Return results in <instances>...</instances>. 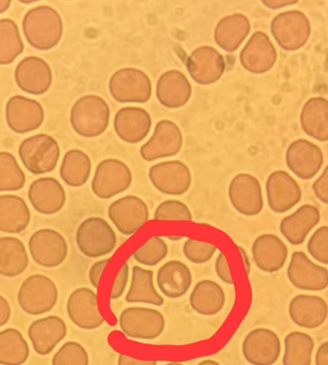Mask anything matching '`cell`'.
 Returning <instances> with one entry per match:
<instances>
[{
  "mask_svg": "<svg viewBox=\"0 0 328 365\" xmlns=\"http://www.w3.org/2000/svg\"><path fill=\"white\" fill-rule=\"evenodd\" d=\"M22 29L26 41L40 51H48L60 42L63 21L60 14L48 6L29 10L23 17Z\"/></svg>",
  "mask_w": 328,
  "mask_h": 365,
  "instance_id": "6da1fadb",
  "label": "cell"
},
{
  "mask_svg": "<svg viewBox=\"0 0 328 365\" xmlns=\"http://www.w3.org/2000/svg\"><path fill=\"white\" fill-rule=\"evenodd\" d=\"M110 117V109L104 99L97 96H85L73 106L70 123L79 135L91 138L105 132Z\"/></svg>",
  "mask_w": 328,
  "mask_h": 365,
  "instance_id": "7a4b0ae2",
  "label": "cell"
},
{
  "mask_svg": "<svg viewBox=\"0 0 328 365\" xmlns=\"http://www.w3.org/2000/svg\"><path fill=\"white\" fill-rule=\"evenodd\" d=\"M58 142L47 134H38L21 142L18 155L24 168L33 175L53 172L60 158Z\"/></svg>",
  "mask_w": 328,
  "mask_h": 365,
  "instance_id": "3957f363",
  "label": "cell"
},
{
  "mask_svg": "<svg viewBox=\"0 0 328 365\" xmlns=\"http://www.w3.org/2000/svg\"><path fill=\"white\" fill-rule=\"evenodd\" d=\"M117 236L110 224L100 217H89L79 225L76 245L86 257L97 259L111 254L117 245Z\"/></svg>",
  "mask_w": 328,
  "mask_h": 365,
  "instance_id": "277c9868",
  "label": "cell"
},
{
  "mask_svg": "<svg viewBox=\"0 0 328 365\" xmlns=\"http://www.w3.org/2000/svg\"><path fill=\"white\" fill-rule=\"evenodd\" d=\"M58 299V290L55 284L42 274H35L26 279L17 295L21 309L32 316H40L51 312Z\"/></svg>",
  "mask_w": 328,
  "mask_h": 365,
  "instance_id": "5b68a950",
  "label": "cell"
},
{
  "mask_svg": "<svg viewBox=\"0 0 328 365\" xmlns=\"http://www.w3.org/2000/svg\"><path fill=\"white\" fill-rule=\"evenodd\" d=\"M112 97L120 103H145L150 100L152 84L150 78L143 71L125 68L116 71L109 81Z\"/></svg>",
  "mask_w": 328,
  "mask_h": 365,
  "instance_id": "8992f818",
  "label": "cell"
},
{
  "mask_svg": "<svg viewBox=\"0 0 328 365\" xmlns=\"http://www.w3.org/2000/svg\"><path fill=\"white\" fill-rule=\"evenodd\" d=\"M119 326L130 339L152 341L164 332L166 321L164 316L156 309L134 307L122 312Z\"/></svg>",
  "mask_w": 328,
  "mask_h": 365,
  "instance_id": "52a82bcc",
  "label": "cell"
},
{
  "mask_svg": "<svg viewBox=\"0 0 328 365\" xmlns=\"http://www.w3.org/2000/svg\"><path fill=\"white\" fill-rule=\"evenodd\" d=\"M132 179V171L125 163L107 159L100 163L96 168L92 190L98 198L111 199L128 190Z\"/></svg>",
  "mask_w": 328,
  "mask_h": 365,
  "instance_id": "ba28073f",
  "label": "cell"
},
{
  "mask_svg": "<svg viewBox=\"0 0 328 365\" xmlns=\"http://www.w3.org/2000/svg\"><path fill=\"white\" fill-rule=\"evenodd\" d=\"M28 248L34 262L45 268L60 266L68 255V245L65 237L50 228L35 232L28 239Z\"/></svg>",
  "mask_w": 328,
  "mask_h": 365,
  "instance_id": "9c48e42d",
  "label": "cell"
},
{
  "mask_svg": "<svg viewBox=\"0 0 328 365\" xmlns=\"http://www.w3.org/2000/svg\"><path fill=\"white\" fill-rule=\"evenodd\" d=\"M271 32L279 46L285 51L300 49L308 41L311 24L302 11H290L278 14L272 21Z\"/></svg>",
  "mask_w": 328,
  "mask_h": 365,
  "instance_id": "30bf717a",
  "label": "cell"
},
{
  "mask_svg": "<svg viewBox=\"0 0 328 365\" xmlns=\"http://www.w3.org/2000/svg\"><path fill=\"white\" fill-rule=\"evenodd\" d=\"M107 215L119 232L132 236L148 222L150 212L140 197L127 195L112 202L108 207Z\"/></svg>",
  "mask_w": 328,
  "mask_h": 365,
  "instance_id": "8fae6325",
  "label": "cell"
},
{
  "mask_svg": "<svg viewBox=\"0 0 328 365\" xmlns=\"http://www.w3.org/2000/svg\"><path fill=\"white\" fill-rule=\"evenodd\" d=\"M152 185L159 192L169 196L185 195L192 185V174L184 163L171 160L153 165L148 173Z\"/></svg>",
  "mask_w": 328,
  "mask_h": 365,
  "instance_id": "7c38bea8",
  "label": "cell"
},
{
  "mask_svg": "<svg viewBox=\"0 0 328 365\" xmlns=\"http://www.w3.org/2000/svg\"><path fill=\"white\" fill-rule=\"evenodd\" d=\"M228 197L233 208L240 215L255 217L263 208V197L259 180L248 173L233 178L228 187Z\"/></svg>",
  "mask_w": 328,
  "mask_h": 365,
  "instance_id": "4fadbf2b",
  "label": "cell"
},
{
  "mask_svg": "<svg viewBox=\"0 0 328 365\" xmlns=\"http://www.w3.org/2000/svg\"><path fill=\"white\" fill-rule=\"evenodd\" d=\"M184 144L182 132L169 120H162L157 125L153 136L140 148V156L147 162L175 156Z\"/></svg>",
  "mask_w": 328,
  "mask_h": 365,
  "instance_id": "5bb4252c",
  "label": "cell"
},
{
  "mask_svg": "<svg viewBox=\"0 0 328 365\" xmlns=\"http://www.w3.org/2000/svg\"><path fill=\"white\" fill-rule=\"evenodd\" d=\"M67 311L73 324L85 330H94L105 323L98 295L87 287L78 288L70 294Z\"/></svg>",
  "mask_w": 328,
  "mask_h": 365,
  "instance_id": "9a60e30c",
  "label": "cell"
},
{
  "mask_svg": "<svg viewBox=\"0 0 328 365\" xmlns=\"http://www.w3.org/2000/svg\"><path fill=\"white\" fill-rule=\"evenodd\" d=\"M287 275L295 288L320 292L328 286V270L313 262L303 252H295L289 263Z\"/></svg>",
  "mask_w": 328,
  "mask_h": 365,
  "instance_id": "2e32d148",
  "label": "cell"
},
{
  "mask_svg": "<svg viewBox=\"0 0 328 365\" xmlns=\"http://www.w3.org/2000/svg\"><path fill=\"white\" fill-rule=\"evenodd\" d=\"M265 192L268 206L277 215L290 210L302 197L300 185L284 170L275 171L268 177Z\"/></svg>",
  "mask_w": 328,
  "mask_h": 365,
  "instance_id": "e0dca14e",
  "label": "cell"
},
{
  "mask_svg": "<svg viewBox=\"0 0 328 365\" xmlns=\"http://www.w3.org/2000/svg\"><path fill=\"white\" fill-rule=\"evenodd\" d=\"M282 351L278 334L270 329L258 328L250 331L243 344V353L253 365H274Z\"/></svg>",
  "mask_w": 328,
  "mask_h": 365,
  "instance_id": "ac0fdd59",
  "label": "cell"
},
{
  "mask_svg": "<svg viewBox=\"0 0 328 365\" xmlns=\"http://www.w3.org/2000/svg\"><path fill=\"white\" fill-rule=\"evenodd\" d=\"M286 164L298 178H314L322 169L324 156L321 148L313 143L300 139L292 143L286 152Z\"/></svg>",
  "mask_w": 328,
  "mask_h": 365,
  "instance_id": "d6986e66",
  "label": "cell"
},
{
  "mask_svg": "<svg viewBox=\"0 0 328 365\" xmlns=\"http://www.w3.org/2000/svg\"><path fill=\"white\" fill-rule=\"evenodd\" d=\"M44 118L42 105L35 100L16 96L6 104V123L16 133L25 134L36 130L43 125Z\"/></svg>",
  "mask_w": 328,
  "mask_h": 365,
  "instance_id": "ffe728a7",
  "label": "cell"
},
{
  "mask_svg": "<svg viewBox=\"0 0 328 365\" xmlns=\"http://www.w3.org/2000/svg\"><path fill=\"white\" fill-rule=\"evenodd\" d=\"M15 80L24 93L42 96L47 93L51 86L52 70L43 58L36 56H28L16 66Z\"/></svg>",
  "mask_w": 328,
  "mask_h": 365,
  "instance_id": "44dd1931",
  "label": "cell"
},
{
  "mask_svg": "<svg viewBox=\"0 0 328 365\" xmlns=\"http://www.w3.org/2000/svg\"><path fill=\"white\" fill-rule=\"evenodd\" d=\"M28 199L39 214L51 216L63 209L67 195L61 182L57 179L43 177L35 180L29 186Z\"/></svg>",
  "mask_w": 328,
  "mask_h": 365,
  "instance_id": "7402d4cb",
  "label": "cell"
},
{
  "mask_svg": "<svg viewBox=\"0 0 328 365\" xmlns=\"http://www.w3.org/2000/svg\"><path fill=\"white\" fill-rule=\"evenodd\" d=\"M187 70L191 78L201 85H210L218 81L226 71V62L222 54L211 46H201L189 56Z\"/></svg>",
  "mask_w": 328,
  "mask_h": 365,
  "instance_id": "603a6c76",
  "label": "cell"
},
{
  "mask_svg": "<svg viewBox=\"0 0 328 365\" xmlns=\"http://www.w3.org/2000/svg\"><path fill=\"white\" fill-rule=\"evenodd\" d=\"M68 334L65 321L58 316H48L34 321L28 329V337L35 351L41 356L51 354Z\"/></svg>",
  "mask_w": 328,
  "mask_h": 365,
  "instance_id": "cb8c5ba5",
  "label": "cell"
},
{
  "mask_svg": "<svg viewBox=\"0 0 328 365\" xmlns=\"http://www.w3.org/2000/svg\"><path fill=\"white\" fill-rule=\"evenodd\" d=\"M277 53L268 36L255 33L240 53V62L245 69L254 74L270 71L275 65Z\"/></svg>",
  "mask_w": 328,
  "mask_h": 365,
  "instance_id": "d4e9b609",
  "label": "cell"
},
{
  "mask_svg": "<svg viewBox=\"0 0 328 365\" xmlns=\"http://www.w3.org/2000/svg\"><path fill=\"white\" fill-rule=\"evenodd\" d=\"M152 125L150 114L141 108H123L117 112L114 118L116 134L130 144L142 141L150 132Z\"/></svg>",
  "mask_w": 328,
  "mask_h": 365,
  "instance_id": "484cf974",
  "label": "cell"
},
{
  "mask_svg": "<svg viewBox=\"0 0 328 365\" xmlns=\"http://www.w3.org/2000/svg\"><path fill=\"white\" fill-rule=\"evenodd\" d=\"M252 254L256 266L265 272H277L286 263L288 249L274 234H263L253 243Z\"/></svg>",
  "mask_w": 328,
  "mask_h": 365,
  "instance_id": "4316f807",
  "label": "cell"
},
{
  "mask_svg": "<svg viewBox=\"0 0 328 365\" xmlns=\"http://www.w3.org/2000/svg\"><path fill=\"white\" fill-rule=\"evenodd\" d=\"M289 315L298 327L316 329L327 319V302L319 296L298 294L289 304Z\"/></svg>",
  "mask_w": 328,
  "mask_h": 365,
  "instance_id": "83f0119b",
  "label": "cell"
},
{
  "mask_svg": "<svg viewBox=\"0 0 328 365\" xmlns=\"http://www.w3.org/2000/svg\"><path fill=\"white\" fill-rule=\"evenodd\" d=\"M320 219L319 209L306 204L285 217L280 223V230L291 245L300 246L303 245L311 231L319 223Z\"/></svg>",
  "mask_w": 328,
  "mask_h": 365,
  "instance_id": "f1b7e54d",
  "label": "cell"
},
{
  "mask_svg": "<svg viewBox=\"0 0 328 365\" xmlns=\"http://www.w3.org/2000/svg\"><path fill=\"white\" fill-rule=\"evenodd\" d=\"M192 282L190 268L181 261H169L157 272L158 287L165 297L170 299L184 296L191 288Z\"/></svg>",
  "mask_w": 328,
  "mask_h": 365,
  "instance_id": "f546056e",
  "label": "cell"
},
{
  "mask_svg": "<svg viewBox=\"0 0 328 365\" xmlns=\"http://www.w3.org/2000/svg\"><path fill=\"white\" fill-rule=\"evenodd\" d=\"M191 95V84L181 71H169L162 75L157 82V98L168 108L183 107L189 101Z\"/></svg>",
  "mask_w": 328,
  "mask_h": 365,
  "instance_id": "4dcf8cb0",
  "label": "cell"
},
{
  "mask_svg": "<svg viewBox=\"0 0 328 365\" xmlns=\"http://www.w3.org/2000/svg\"><path fill=\"white\" fill-rule=\"evenodd\" d=\"M31 222V210L22 197L14 195L0 197V230L3 232L21 233Z\"/></svg>",
  "mask_w": 328,
  "mask_h": 365,
  "instance_id": "1f68e13d",
  "label": "cell"
},
{
  "mask_svg": "<svg viewBox=\"0 0 328 365\" xmlns=\"http://www.w3.org/2000/svg\"><path fill=\"white\" fill-rule=\"evenodd\" d=\"M189 301L192 309L197 314L211 317L219 314L223 309L226 294L218 283L206 279L196 284Z\"/></svg>",
  "mask_w": 328,
  "mask_h": 365,
  "instance_id": "d6a6232c",
  "label": "cell"
},
{
  "mask_svg": "<svg viewBox=\"0 0 328 365\" xmlns=\"http://www.w3.org/2000/svg\"><path fill=\"white\" fill-rule=\"evenodd\" d=\"M251 29L249 19L235 14L222 19L215 29L216 43L227 52L236 51L248 36Z\"/></svg>",
  "mask_w": 328,
  "mask_h": 365,
  "instance_id": "836d02e7",
  "label": "cell"
},
{
  "mask_svg": "<svg viewBox=\"0 0 328 365\" xmlns=\"http://www.w3.org/2000/svg\"><path fill=\"white\" fill-rule=\"evenodd\" d=\"M29 259L23 242L15 237L0 239V274L6 278H15L27 269Z\"/></svg>",
  "mask_w": 328,
  "mask_h": 365,
  "instance_id": "e575fe53",
  "label": "cell"
},
{
  "mask_svg": "<svg viewBox=\"0 0 328 365\" xmlns=\"http://www.w3.org/2000/svg\"><path fill=\"white\" fill-rule=\"evenodd\" d=\"M154 276L152 270L134 266L126 301L128 303H144L155 307H162L164 299L155 287Z\"/></svg>",
  "mask_w": 328,
  "mask_h": 365,
  "instance_id": "d590c367",
  "label": "cell"
},
{
  "mask_svg": "<svg viewBox=\"0 0 328 365\" xmlns=\"http://www.w3.org/2000/svg\"><path fill=\"white\" fill-rule=\"evenodd\" d=\"M92 165L90 158L80 149H71L65 155L59 174L66 185L78 188L90 178Z\"/></svg>",
  "mask_w": 328,
  "mask_h": 365,
  "instance_id": "8d00e7d4",
  "label": "cell"
},
{
  "mask_svg": "<svg viewBox=\"0 0 328 365\" xmlns=\"http://www.w3.org/2000/svg\"><path fill=\"white\" fill-rule=\"evenodd\" d=\"M327 109L328 103L325 98H313L305 103L301 114V123L305 132L320 142L328 139Z\"/></svg>",
  "mask_w": 328,
  "mask_h": 365,
  "instance_id": "74e56055",
  "label": "cell"
},
{
  "mask_svg": "<svg viewBox=\"0 0 328 365\" xmlns=\"http://www.w3.org/2000/svg\"><path fill=\"white\" fill-rule=\"evenodd\" d=\"M29 354L28 344L20 331L7 328L0 332V363L2 365H23Z\"/></svg>",
  "mask_w": 328,
  "mask_h": 365,
  "instance_id": "f35d334b",
  "label": "cell"
},
{
  "mask_svg": "<svg viewBox=\"0 0 328 365\" xmlns=\"http://www.w3.org/2000/svg\"><path fill=\"white\" fill-rule=\"evenodd\" d=\"M283 365H311L314 341L310 334L292 331L285 338Z\"/></svg>",
  "mask_w": 328,
  "mask_h": 365,
  "instance_id": "ab89813d",
  "label": "cell"
},
{
  "mask_svg": "<svg viewBox=\"0 0 328 365\" xmlns=\"http://www.w3.org/2000/svg\"><path fill=\"white\" fill-rule=\"evenodd\" d=\"M0 36H1L0 63L2 66H8L23 53V43L18 26L10 19H3L0 21Z\"/></svg>",
  "mask_w": 328,
  "mask_h": 365,
  "instance_id": "60d3db41",
  "label": "cell"
},
{
  "mask_svg": "<svg viewBox=\"0 0 328 365\" xmlns=\"http://www.w3.org/2000/svg\"><path fill=\"white\" fill-rule=\"evenodd\" d=\"M26 175L16 158L9 152L0 153V190L16 192L23 188Z\"/></svg>",
  "mask_w": 328,
  "mask_h": 365,
  "instance_id": "b9f144b4",
  "label": "cell"
},
{
  "mask_svg": "<svg viewBox=\"0 0 328 365\" xmlns=\"http://www.w3.org/2000/svg\"><path fill=\"white\" fill-rule=\"evenodd\" d=\"M168 252L166 242L162 237L154 236L134 253L133 257L142 265L155 267L166 257Z\"/></svg>",
  "mask_w": 328,
  "mask_h": 365,
  "instance_id": "7bdbcfd3",
  "label": "cell"
},
{
  "mask_svg": "<svg viewBox=\"0 0 328 365\" xmlns=\"http://www.w3.org/2000/svg\"><path fill=\"white\" fill-rule=\"evenodd\" d=\"M154 219L161 222H191L193 216L191 210L184 202L168 200L157 207Z\"/></svg>",
  "mask_w": 328,
  "mask_h": 365,
  "instance_id": "ee69618b",
  "label": "cell"
},
{
  "mask_svg": "<svg viewBox=\"0 0 328 365\" xmlns=\"http://www.w3.org/2000/svg\"><path fill=\"white\" fill-rule=\"evenodd\" d=\"M52 365H89L86 349L79 343L68 341L53 355Z\"/></svg>",
  "mask_w": 328,
  "mask_h": 365,
  "instance_id": "f6af8a7d",
  "label": "cell"
},
{
  "mask_svg": "<svg viewBox=\"0 0 328 365\" xmlns=\"http://www.w3.org/2000/svg\"><path fill=\"white\" fill-rule=\"evenodd\" d=\"M184 254L186 259L194 264H205L210 262L217 251L212 243L188 239L184 245Z\"/></svg>",
  "mask_w": 328,
  "mask_h": 365,
  "instance_id": "bcb514c9",
  "label": "cell"
},
{
  "mask_svg": "<svg viewBox=\"0 0 328 365\" xmlns=\"http://www.w3.org/2000/svg\"><path fill=\"white\" fill-rule=\"evenodd\" d=\"M328 227L326 225L319 227L310 237L307 242L309 254L317 262L328 264Z\"/></svg>",
  "mask_w": 328,
  "mask_h": 365,
  "instance_id": "7dc6e473",
  "label": "cell"
},
{
  "mask_svg": "<svg viewBox=\"0 0 328 365\" xmlns=\"http://www.w3.org/2000/svg\"><path fill=\"white\" fill-rule=\"evenodd\" d=\"M129 277V265L128 263H125L115 279L110 292L111 299H117L123 296L128 284Z\"/></svg>",
  "mask_w": 328,
  "mask_h": 365,
  "instance_id": "c3c4849f",
  "label": "cell"
},
{
  "mask_svg": "<svg viewBox=\"0 0 328 365\" xmlns=\"http://www.w3.org/2000/svg\"><path fill=\"white\" fill-rule=\"evenodd\" d=\"M215 269L218 278L226 284L233 285L234 281L226 256L221 252L215 263Z\"/></svg>",
  "mask_w": 328,
  "mask_h": 365,
  "instance_id": "681fc988",
  "label": "cell"
},
{
  "mask_svg": "<svg viewBox=\"0 0 328 365\" xmlns=\"http://www.w3.org/2000/svg\"><path fill=\"white\" fill-rule=\"evenodd\" d=\"M328 176L327 166L324 168L322 173L314 182L312 185L313 192L316 197L322 203H328Z\"/></svg>",
  "mask_w": 328,
  "mask_h": 365,
  "instance_id": "f907efd6",
  "label": "cell"
},
{
  "mask_svg": "<svg viewBox=\"0 0 328 365\" xmlns=\"http://www.w3.org/2000/svg\"><path fill=\"white\" fill-rule=\"evenodd\" d=\"M110 261V258L97 261L92 264L90 270H89V281H90L91 284L95 289H99L104 271Z\"/></svg>",
  "mask_w": 328,
  "mask_h": 365,
  "instance_id": "816d5d0a",
  "label": "cell"
},
{
  "mask_svg": "<svg viewBox=\"0 0 328 365\" xmlns=\"http://www.w3.org/2000/svg\"><path fill=\"white\" fill-rule=\"evenodd\" d=\"M11 307L9 302L3 296H0V326L4 327L11 317Z\"/></svg>",
  "mask_w": 328,
  "mask_h": 365,
  "instance_id": "f5cc1de1",
  "label": "cell"
},
{
  "mask_svg": "<svg viewBox=\"0 0 328 365\" xmlns=\"http://www.w3.org/2000/svg\"><path fill=\"white\" fill-rule=\"evenodd\" d=\"M156 361H144L125 354L119 355L117 365H157Z\"/></svg>",
  "mask_w": 328,
  "mask_h": 365,
  "instance_id": "db71d44e",
  "label": "cell"
},
{
  "mask_svg": "<svg viewBox=\"0 0 328 365\" xmlns=\"http://www.w3.org/2000/svg\"><path fill=\"white\" fill-rule=\"evenodd\" d=\"M328 342L325 341L318 348L315 356L316 365H328Z\"/></svg>",
  "mask_w": 328,
  "mask_h": 365,
  "instance_id": "11a10c76",
  "label": "cell"
},
{
  "mask_svg": "<svg viewBox=\"0 0 328 365\" xmlns=\"http://www.w3.org/2000/svg\"><path fill=\"white\" fill-rule=\"evenodd\" d=\"M297 1H263V4L268 8L277 9L282 7L288 6L297 4Z\"/></svg>",
  "mask_w": 328,
  "mask_h": 365,
  "instance_id": "9f6ffc18",
  "label": "cell"
},
{
  "mask_svg": "<svg viewBox=\"0 0 328 365\" xmlns=\"http://www.w3.org/2000/svg\"><path fill=\"white\" fill-rule=\"evenodd\" d=\"M238 251H240V252L243 258L246 271H247L248 274H250L251 272V264H250V261L248 255L246 250L243 247L238 246Z\"/></svg>",
  "mask_w": 328,
  "mask_h": 365,
  "instance_id": "6f0895ef",
  "label": "cell"
},
{
  "mask_svg": "<svg viewBox=\"0 0 328 365\" xmlns=\"http://www.w3.org/2000/svg\"><path fill=\"white\" fill-rule=\"evenodd\" d=\"M197 365H221L220 363L212 359H206L199 362Z\"/></svg>",
  "mask_w": 328,
  "mask_h": 365,
  "instance_id": "680465c9",
  "label": "cell"
},
{
  "mask_svg": "<svg viewBox=\"0 0 328 365\" xmlns=\"http://www.w3.org/2000/svg\"><path fill=\"white\" fill-rule=\"evenodd\" d=\"M169 239L172 241H178L183 239L182 237H169Z\"/></svg>",
  "mask_w": 328,
  "mask_h": 365,
  "instance_id": "91938a15",
  "label": "cell"
},
{
  "mask_svg": "<svg viewBox=\"0 0 328 365\" xmlns=\"http://www.w3.org/2000/svg\"><path fill=\"white\" fill-rule=\"evenodd\" d=\"M164 365H185V364H181V363H178V362L172 361V362H169V363H167V364H166Z\"/></svg>",
  "mask_w": 328,
  "mask_h": 365,
  "instance_id": "94428289",
  "label": "cell"
}]
</instances>
